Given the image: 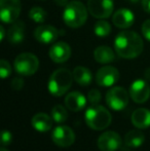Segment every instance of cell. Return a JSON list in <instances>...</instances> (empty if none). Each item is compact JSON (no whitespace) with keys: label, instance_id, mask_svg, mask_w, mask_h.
Listing matches in <instances>:
<instances>
[{"label":"cell","instance_id":"cell-27","mask_svg":"<svg viewBox=\"0 0 150 151\" xmlns=\"http://www.w3.org/2000/svg\"><path fill=\"white\" fill-rule=\"evenodd\" d=\"M88 101L90 105H98L101 101V93L96 88L90 90L88 93Z\"/></svg>","mask_w":150,"mask_h":151},{"label":"cell","instance_id":"cell-2","mask_svg":"<svg viewBox=\"0 0 150 151\" xmlns=\"http://www.w3.org/2000/svg\"><path fill=\"white\" fill-rule=\"evenodd\" d=\"M74 80L73 73L66 68H60L52 72L48 79V91L54 97H61L65 95L72 86Z\"/></svg>","mask_w":150,"mask_h":151},{"label":"cell","instance_id":"cell-26","mask_svg":"<svg viewBox=\"0 0 150 151\" xmlns=\"http://www.w3.org/2000/svg\"><path fill=\"white\" fill-rule=\"evenodd\" d=\"M11 74V67L10 64L6 60L0 61V76L2 79H5Z\"/></svg>","mask_w":150,"mask_h":151},{"label":"cell","instance_id":"cell-10","mask_svg":"<svg viewBox=\"0 0 150 151\" xmlns=\"http://www.w3.org/2000/svg\"><path fill=\"white\" fill-rule=\"evenodd\" d=\"M122 139L116 132L108 131L98 138L97 145L101 151H116L121 147Z\"/></svg>","mask_w":150,"mask_h":151},{"label":"cell","instance_id":"cell-5","mask_svg":"<svg viewBox=\"0 0 150 151\" xmlns=\"http://www.w3.org/2000/svg\"><path fill=\"white\" fill-rule=\"evenodd\" d=\"M39 67V60L31 52H23L19 55L14 62V68L18 74L22 76H31L36 73Z\"/></svg>","mask_w":150,"mask_h":151},{"label":"cell","instance_id":"cell-16","mask_svg":"<svg viewBox=\"0 0 150 151\" xmlns=\"http://www.w3.org/2000/svg\"><path fill=\"white\" fill-rule=\"evenodd\" d=\"M86 98L79 91H71L66 96L64 100L65 106L70 111L78 112L82 110L86 105Z\"/></svg>","mask_w":150,"mask_h":151},{"label":"cell","instance_id":"cell-22","mask_svg":"<svg viewBox=\"0 0 150 151\" xmlns=\"http://www.w3.org/2000/svg\"><path fill=\"white\" fill-rule=\"evenodd\" d=\"M144 142H145V136L141 132L140 129L130 131L124 136V144L128 147L139 148L144 144Z\"/></svg>","mask_w":150,"mask_h":151},{"label":"cell","instance_id":"cell-3","mask_svg":"<svg viewBox=\"0 0 150 151\" xmlns=\"http://www.w3.org/2000/svg\"><path fill=\"white\" fill-rule=\"evenodd\" d=\"M85 122L94 131H103L110 125L112 116L110 112L101 105H92L85 112Z\"/></svg>","mask_w":150,"mask_h":151},{"label":"cell","instance_id":"cell-9","mask_svg":"<svg viewBox=\"0 0 150 151\" xmlns=\"http://www.w3.org/2000/svg\"><path fill=\"white\" fill-rule=\"evenodd\" d=\"M52 139L57 146L67 148L75 142V133L68 125H59L52 131Z\"/></svg>","mask_w":150,"mask_h":151},{"label":"cell","instance_id":"cell-30","mask_svg":"<svg viewBox=\"0 0 150 151\" xmlns=\"http://www.w3.org/2000/svg\"><path fill=\"white\" fill-rule=\"evenodd\" d=\"M142 34L148 41H150V20H147L142 25Z\"/></svg>","mask_w":150,"mask_h":151},{"label":"cell","instance_id":"cell-36","mask_svg":"<svg viewBox=\"0 0 150 151\" xmlns=\"http://www.w3.org/2000/svg\"><path fill=\"white\" fill-rule=\"evenodd\" d=\"M128 1H130V2H133V3H136V2H138L139 0H128Z\"/></svg>","mask_w":150,"mask_h":151},{"label":"cell","instance_id":"cell-28","mask_svg":"<svg viewBox=\"0 0 150 151\" xmlns=\"http://www.w3.org/2000/svg\"><path fill=\"white\" fill-rule=\"evenodd\" d=\"M12 141V135L9 131H6L4 129L2 132V136H1V145L2 147H5V146L9 145Z\"/></svg>","mask_w":150,"mask_h":151},{"label":"cell","instance_id":"cell-12","mask_svg":"<svg viewBox=\"0 0 150 151\" xmlns=\"http://www.w3.org/2000/svg\"><path fill=\"white\" fill-rule=\"evenodd\" d=\"M130 97L137 104H143L150 97V86L146 80L137 79L130 86Z\"/></svg>","mask_w":150,"mask_h":151},{"label":"cell","instance_id":"cell-32","mask_svg":"<svg viewBox=\"0 0 150 151\" xmlns=\"http://www.w3.org/2000/svg\"><path fill=\"white\" fill-rule=\"evenodd\" d=\"M56 4H58L59 6H66L69 3L68 0H55Z\"/></svg>","mask_w":150,"mask_h":151},{"label":"cell","instance_id":"cell-35","mask_svg":"<svg viewBox=\"0 0 150 151\" xmlns=\"http://www.w3.org/2000/svg\"><path fill=\"white\" fill-rule=\"evenodd\" d=\"M0 151H9V150H7L5 147H1V149H0Z\"/></svg>","mask_w":150,"mask_h":151},{"label":"cell","instance_id":"cell-13","mask_svg":"<svg viewBox=\"0 0 150 151\" xmlns=\"http://www.w3.org/2000/svg\"><path fill=\"white\" fill-rule=\"evenodd\" d=\"M48 56H50V60L55 63H65L71 57V47L65 41L56 42L50 47V52H48Z\"/></svg>","mask_w":150,"mask_h":151},{"label":"cell","instance_id":"cell-8","mask_svg":"<svg viewBox=\"0 0 150 151\" xmlns=\"http://www.w3.org/2000/svg\"><path fill=\"white\" fill-rule=\"evenodd\" d=\"M88 9L94 18L100 20L109 18L114 9L113 0H88Z\"/></svg>","mask_w":150,"mask_h":151},{"label":"cell","instance_id":"cell-23","mask_svg":"<svg viewBox=\"0 0 150 151\" xmlns=\"http://www.w3.org/2000/svg\"><path fill=\"white\" fill-rule=\"evenodd\" d=\"M52 118L57 123L65 122L68 118V112L66 108L62 105H56L52 109Z\"/></svg>","mask_w":150,"mask_h":151},{"label":"cell","instance_id":"cell-14","mask_svg":"<svg viewBox=\"0 0 150 151\" xmlns=\"http://www.w3.org/2000/svg\"><path fill=\"white\" fill-rule=\"evenodd\" d=\"M59 36V31L52 25H40L34 31V37L40 43L50 44L56 42Z\"/></svg>","mask_w":150,"mask_h":151},{"label":"cell","instance_id":"cell-4","mask_svg":"<svg viewBox=\"0 0 150 151\" xmlns=\"http://www.w3.org/2000/svg\"><path fill=\"white\" fill-rule=\"evenodd\" d=\"M88 8L82 2L74 0L65 6L63 12L64 23L70 28H79L88 20Z\"/></svg>","mask_w":150,"mask_h":151},{"label":"cell","instance_id":"cell-17","mask_svg":"<svg viewBox=\"0 0 150 151\" xmlns=\"http://www.w3.org/2000/svg\"><path fill=\"white\" fill-rule=\"evenodd\" d=\"M25 38V24L22 21L12 23L7 32V39L11 44H20Z\"/></svg>","mask_w":150,"mask_h":151},{"label":"cell","instance_id":"cell-15","mask_svg":"<svg viewBox=\"0 0 150 151\" xmlns=\"http://www.w3.org/2000/svg\"><path fill=\"white\" fill-rule=\"evenodd\" d=\"M134 14L128 8H119L112 14V23L117 28L128 29L134 24Z\"/></svg>","mask_w":150,"mask_h":151},{"label":"cell","instance_id":"cell-29","mask_svg":"<svg viewBox=\"0 0 150 151\" xmlns=\"http://www.w3.org/2000/svg\"><path fill=\"white\" fill-rule=\"evenodd\" d=\"M24 79L21 77H14L11 81V88L14 91H21L24 86Z\"/></svg>","mask_w":150,"mask_h":151},{"label":"cell","instance_id":"cell-11","mask_svg":"<svg viewBox=\"0 0 150 151\" xmlns=\"http://www.w3.org/2000/svg\"><path fill=\"white\" fill-rule=\"evenodd\" d=\"M119 79V72L115 67L105 66L97 71L96 83L103 88L113 86Z\"/></svg>","mask_w":150,"mask_h":151},{"label":"cell","instance_id":"cell-31","mask_svg":"<svg viewBox=\"0 0 150 151\" xmlns=\"http://www.w3.org/2000/svg\"><path fill=\"white\" fill-rule=\"evenodd\" d=\"M142 7L144 12L150 14V0H142Z\"/></svg>","mask_w":150,"mask_h":151},{"label":"cell","instance_id":"cell-24","mask_svg":"<svg viewBox=\"0 0 150 151\" xmlns=\"http://www.w3.org/2000/svg\"><path fill=\"white\" fill-rule=\"evenodd\" d=\"M94 32L98 37H106L111 33V26L107 21L100 20L95 24Z\"/></svg>","mask_w":150,"mask_h":151},{"label":"cell","instance_id":"cell-20","mask_svg":"<svg viewBox=\"0 0 150 151\" xmlns=\"http://www.w3.org/2000/svg\"><path fill=\"white\" fill-rule=\"evenodd\" d=\"M94 58L100 64H109L115 60V54L109 46L101 45L95 50Z\"/></svg>","mask_w":150,"mask_h":151},{"label":"cell","instance_id":"cell-18","mask_svg":"<svg viewBox=\"0 0 150 151\" xmlns=\"http://www.w3.org/2000/svg\"><path fill=\"white\" fill-rule=\"evenodd\" d=\"M52 121H54L52 118L48 114L43 113V112H39V113H36L32 117L31 124H32V127L37 132L46 133V132L50 131V129H52Z\"/></svg>","mask_w":150,"mask_h":151},{"label":"cell","instance_id":"cell-34","mask_svg":"<svg viewBox=\"0 0 150 151\" xmlns=\"http://www.w3.org/2000/svg\"><path fill=\"white\" fill-rule=\"evenodd\" d=\"M145 78L150 81V68L146 69V71H145Z\"/></svg>","mask_w":150,"mask_h":151},{"label":"cell","instance_id":"cell-6","mask_svg":"<svg viewBox=\"0 0 150 151\" xmlns=\"http://www.w3.org/2000/svg\"><path fill=\"white\" fill-rule=\"evenodd\" d=\"M105 100L109 108L115 111H120L128 106L130 93L121 86H113L107 91Z\"/></svg>","mask_w":150,"mask_h":151},{"label":"cell","instance_id":"cell-21","mask_svg":"<svg viewBox=\"0 0 150 151\" xmlns=\"http://www.w3.org/2000/svg\"><path fill=\"white\" fill-rule=\"evenodd\" d=\"M73 78L79 86H88L92 83L93 80V74L90 69L82 66H77L73 70Z\"/></svg>","mask_w":150,"mask_h":151},{"label":"cell","instance_id":"cell-25","mask_svg":"<svg viewBox=\"0 0 150 151\" xmlns=\"http://www.w3.org/2000/svg\"><path fill=\"white\" fill-rule=\"evenodd\" d=\"M46 16H47L46 12L39 6L32 7L29 12V18L32 21H34L35 23H38V24H42L46 20Z\"/></svg>","mask_w":150,"mask_h":151},{"label":"cell","instance_id":"cell-33","mask_svg":"<svg viewBox=\"0 0 150 151\" xmlns=\"http://www.w3.org/2000/svg\"><path fill=\"white\" fill-rule=\"evenodd\" d=\"M4 36H5V32H4L3 26H1V27H0V39L3 40L4 39Z\"/></svg>","mask_w":150,"mask_h":151},{"label":"cell","instance_id":"cell-19","mask_svg":"<svg viewBox=\"0 0 150 151\" xmlns=\"http://www.w3.org/2000/svg\"><path fill=\"white\" fill-rule=\"evenodd\" d=\"M132 123L137 129H148L150 127V111L146 108L136 109L132 114Z\"/></svg>","mask_w":150,"mask_h":151},{"label":"cell","instance_id":"cell-7","mask_svg":"<svg viewBox=\"0 0 150 151\" xmlns=\"http://www.w3.org/2000/svg\"><path fill=\"white\" fill-rule=\"evenodd\" d=\"M20 0H0V19L3 23L12 24L21 14Z\"/></svg>","mask_w":150,"mask_h":151},{"label":"cell","instance_id":"cell-1","mask_svg":"<svg viewBox=\"0 0 150 151\" xmlns=\"http://www.w3.org/2000/svg\"><path fill=\"white\" fill-rule=\"evenodd\" d=\"M114 48L120 58L135 59L143 52L144 43L137 32L122 31L114 39Z\"/></svg>","mask_w":150,"mask_h":151}]
</instances>
